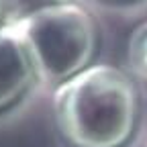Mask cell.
Segmentation results:
<instances>
[{"label": "cell", "mask_w": 147, "mask_h": 147, "mask_svg": "<svg viewBox=\"0 0 147 147\" xmlns=\"http://www.w3.org/2000/svg\"><path fill=\"white\" fill-rule=\"evenodd\" d=\"M51 2H69V0H16V8H18V16L33 10V8H39L43 4H51Z\"/></svg>", "instance_id": "6"}, {"label": "cell", "mask_w": 147, "mask_h": 147, "mask_svg": "<svg viewBox=\"0 0 147 147\" xmlns=\"http://www.w3.org/2000/svg\"><path fill=\"white\" fill-rule=\"evenodd\" d=\"M37 82V71L27 49L4 29L0 33V113L21 100Z\"/></svg>", "instance_id": "3"}, {"label": "cell", "mask_w": 147, "mask_h": 147, "mask_svg": "<svg viewBox=\"0 0 147 147\" xmlns=\"http://www.w3.org/2000/svg\"><path fill=\"white\" fill-rule=\"evenodd\" d=\"M127 57H129V63H131L135 76L147 82V23H141L131 33Z\"/></svg>", "instance_id": "4"}, {"label": "cell", "mask_w": 147, "mask_h": 147, "mask_svg": "<svg viewBox=\"0 0 147 147\" xmlns=\"http://www.w3.org/2000/svg\"><path fill=\"white\" fill-rule=\"evenodd\" d=\"M53 115L71 147H123L137 127L139 92L123 69L92 63L55 88Z\"/></svg>", "instance_id": "1"}, {"label": "cell", "mask_w": 147, "mask_h": 147, "mask_svg": "<svg viewBox=\"0 0 147 147\" xmlns=\"http://www.w3.org/2000/svg\"><path fill=\"white\" fill-rule=\"evenodd\" d=\"M27 49L37 80L59 86L92 65L98 47L96 21L76 2H51L6 27Z\"/></svg>", "instance_id": "2"}, {"label": "cell", "mask_w": 147, "mask_h": 147, "mask_svg": "<svg viewBox=\"0 0 147 147\" xmlns=\"http://www.w3.org/2000/svg\"><path fill=\"white\" fill-rule=\"evenodd\" d=\"M16 18H18L16 0H0V33L6 27H10V23Z\"/></svg>", "instance_id": "5"}, {"label": "cell", "mask_w": 147, "mask_h": 147, "mask_svg": "<svg viewBox=\"0 0 147 147\" xmlns=\"http://www.w3.org/2000/svg\"><path fill=\"white\" fill-rule=\"evenodd\" d=\"M106 2H133V0H106Z\"/></svg>", "instance_id": "7"}]
</instances>
